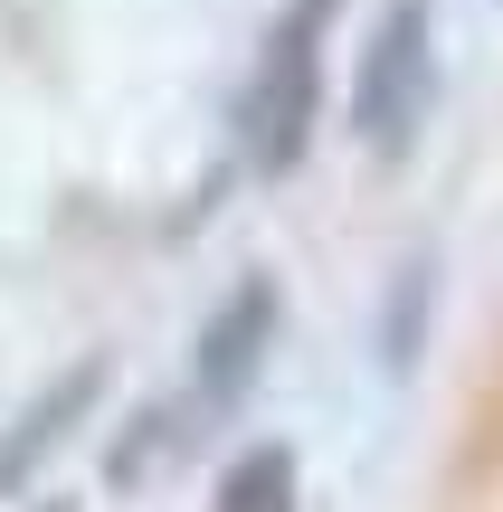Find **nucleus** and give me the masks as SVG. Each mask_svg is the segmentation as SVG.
<instances>
[{
	"label": "nucleus",
	"instance_id": "f257e3e1",
	"mask_svg": "<svg viewBox=\"0 0 503 512\" xmlns=\"http://www.w3.org/2000/svg\"><path fill=\"white\" fill-rule=\"evenodd\" d=\"M428 105H437V19H428V0H390L371 19V48H361V76H352L361 152L371 162H409Z\"/></svg>",
	"mask_w": 503,
	"mask_h": 512
},
{
	"label": "nucleus",
	"instance_id": "f03ea898",
	"mask_svg": "<svg viewBox=\"0 0 503 512\" xmlns=\"http://www.w3.org/2000/svg\"><path fill=\"white\" fill-rule=\"evenodd\" d=\"M333 10L342 0H295V10L276 19V38H266V57H257V86H247V162H257L266 181H285V171L304 162V133H314V67H323Z\"/></svg>",
	"mask_w": 503,
	"mask_h": 512
},
{
	"label": "nucleus",
	"instance_id": "7ed1b4c3",
	"mask_svg": "<svg viewBox=\"0 0 503 512\" xmlns=\"http://www.w3.org/2000/svg\"><path fill=\"white\" fill-rule=\"evenodd\" d=\"M266 342H276V285H266V275H247V285L228 294L219 313H209V332H200V370H190V399H200V408H228L247 380H257Z\"/></svg>",
	"mask_w": 503,
	"mask_h": 512
},
{
	"label": "nucleus",
	"instance_id": "20e7f679",
	"mask_svg": "<svg viewBox=\"0 0 503 512\" xmlns=\"http://www.w3.org/2000/svg\"><path fill=\"white\" fill-rule=\"evenodd\" d=\"M95 389H105V351H86L76 370H57V380L38 389L29 408H19V418H10V437H0V494H19V484L38 475V456H48V446H57V437H67V427L95 408Z\"/></svg>",
	"mask_w": 503,
	"mask_h": 512
},
{
	"label": "nucleus",
	"instance_id": "39448f33",
	"mask_svg": "<svg viewBox=\"0 0 503 512\" xmlns=\"http://www.w3.org/2000/svg\"><path fill=\"white\" fill-rule=\"evenodd\" d=\"M295 503H304V465H295V446L266 437V446H247V456L219 475V503L209 512H295Z\"/></svg>",
	"mask_w": 503,
	"mask_h": 512
},
{
	"label": "nucleus",
	"instance_id": "423d86ee",
	"mask_svg": "<svg viewBox=\"0 0 503 512\" xmlns=\"http://www.w3.org/2000/svg\"><path fill=\"white\" fill-rule=\"evenodd\" d=\"M418 304H428V256H409V266H399V304H390V332H380L390 370H409V351H418Z\"/></svg>",
	"mask_w": 503,
	"mask_h": 512
}]
</instances>
